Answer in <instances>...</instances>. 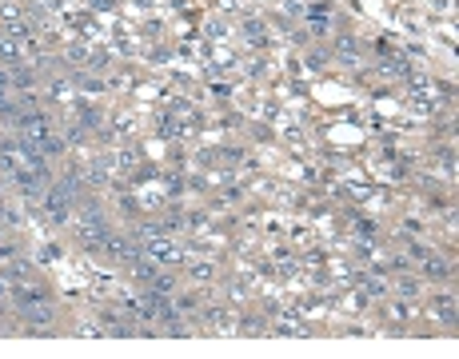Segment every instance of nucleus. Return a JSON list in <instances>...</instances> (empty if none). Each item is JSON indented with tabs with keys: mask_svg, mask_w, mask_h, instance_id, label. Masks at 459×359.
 Here are the masks:
<instances>
[{
	"mask_svg": "<svg viewBox=\"0 0 459 359\" xmlns=\"http://www.w3.org/2000/svg\"><path fill=\"white\" fill-rule=\"evenodd\" d=\"M423 263H427V272L432 275H451V263L439 260V256H423Z\"/></svg>",
	"mask_w": 459,
	"mask_h": 359,
	"instance_id": "obj_8",
	"label": "nucleus"
},
{
	"mask_svg": "<svg viewBox=\"0 0 459 359\" xmlns=\"http://www.w3.org/2000/svg\"><path fill=\"white\" fill-rule=\"evenodd\" d=\"M25 320L28 323H49L52 320V303L49 299H32V303H25Z\"/></svg>",
	"mask_w": 459,
	"mask_h": 359,
	"instance_id": "obj_5",
	"label": "nucleus"
},
{
	"mask_svg": "<svg viewBox=\"0 0 459 359\" xmlns=\"http://www.w3.org/2000/svg\"><path fill=\"white\" fill-rule=\"evenodd\" d=\"M399 292H403V296H420V284H411V280H403V284H399Z\"/></svg>",
	"mask_w": 459,
	"mask_h": 359,
	"instance_id": "obj_9",
	"label": "nucleus"
},
{
	"mask_svg": "<svg viewBox=\"0 0 459 359\" xmlns=\"http://www.w3.org/2000/svg\"><path fill=\"white\" fill-rule=\"evenodd\" d=\"M76 235H80V244H84L88 252H96V248H100V240L108 235V220H104L100 211L88 208V211H84V220L76 223Z\"/></svg>",
	"mask_w": 459,
	"mask_h": 359,
	"instance_id": "obj_1",
	"label": "nucleus"
},
{
	"mask_svg": "<svg viewBox=\"0 0 459 359\" xmlns=\"http://www.w3.org/2000/svg\"><path fill=\"white\" fill-rule=\"evenodd\" d=\"M192 280H200V284H212V280H216V268H212V263H204V260H196V263H192Z\"/></svg>",
	"mask_w": 459,
	"mask_h": 359,
	"instance_id": "obj_7",
	"label": "nucleus"
},
{
	"mask_svg": "<svg viewBox=\"0 0 459 359\" xmlns=\"http://www.w3.org/2000/svg\"><path fill=\"white\" fill-rule=\"evenodd\" d=\"M140 252H144L152 263H176V260H180V248H176L172 240H148Z\"/></svg>",
	"mask_w": 459,
	"mask_h": 359,
	"instance_id": "obj_4",
	"label": "nucleus"
},
{
	"mask_svg": "<svg viewBox=\"0 0 459 359\" xmlns=\"http://www.w3.org/2000/svg\"><path fill=\"white\" fill-rule=\"evenodd\" d=\"M96 252H104V256H108V260H116V263H128V260H136V256H140L136 244H128L124 235H112V232L100 240Z\"/></svg>",
	"mask_w": 459,
	"mask_h": 359,
	"instance_id": "obj_3",
	"label": "nucleus"
},
{
	"mask_svg": "<svg viewBox=\"0 0 459 359\" xmlns=\"http://www.w3.org/2000/svg\"><path fill=\"white\" fill-rule=\"evenodd\" d=\"M72 180H56V184L49 188V211H52V220H64L68 216V208H72Z\"/></svg>",
	"mask_w": 459,
	"mask_h": 359,
	"instance_id": "obj_2",
	"label": "nucleus"
},
{
	"mask_svg": "<svg viewBox=\"0 0 459 359\" xmlns=\"http://www.w3.org/2000/svg\"><path fill=\"white\" fill-rule=\"evenodd\" d=\"M8 292H13V287H8V280H4V275H0V299H8Z\"/></svg>",
	"mask_w": 459,
	"mask_h": 359,
	"instance_id": "obj_10",
	"label": "nucleus"
},
{
	"mask_svg": "<svg viewBox=\"0 0 459 359\" xmlns=\"http://www.w3.org/2000/svg\"><path fill=\"white\" fill-rule=\"evenodd\" d=\"M32 299H49V292L40 284H25V287H16V303L25 308V303H32Z\"/></svg>",
	"mask_w": 459,
	"mask_h": 359,
	"instance_id": "obj_6",
	"label": "nucleus"
}]
</instances>
